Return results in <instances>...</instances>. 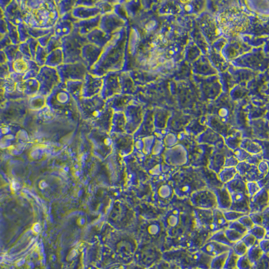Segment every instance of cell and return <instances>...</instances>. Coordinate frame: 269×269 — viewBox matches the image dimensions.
Segmentation results:
<instances>
[{
  "label": "cell",
  "instance_id": "obj_12",
  "mask_svg": "<svg viewBox=\"0 0 269 269\" xmlns=\"http://www.w3.org/2000/svg\"><path fill=\"white\" fill-rule=\"evenodd\" d=\"M226 157L228 156H225L222 153H214L209 158L208 165H207L208 169L217 175L223 169Z\"/></svg>",
  "mask_w": 269,
  "mask_h": 269
},
{
  "label": "cell",
  "instance_id": "obj_9",
  "mask_svg": "<svg viewBox=\"0 0 269 269\" xmlns=\"http://www.w3.org/2000/svg\"><path fill=\"white\" fill-rule=\"evenodd\" d=\"M213 191L215 195L217 208L222 212L229 210L232 204L231 196L225 184L221 187L213 190Z\"/></svg>",
  "mask_w": 269,
  "mask_h": 269
},
{
  "label": "cell",
  "instance_id": "obj_33",
  "mask_svg": "<svg viewBox=\"0 0 269 269\" xmlns=\"http://www.w3.org/2000/svg\"><path fill=\"white\" fill-rule=\"evenodd\" d=\"M233 155H234L233 156H234V157L238 160L239 162L245 161L246 160L248 159V158L251 156L249 153L246 152L243 149L238 148H238L234 149Z\"/></svg>",
  "mask_w": 269,
  "mask_h": 269
},
{
  "label": "cell",
  "instance_id": "obj_36",
  "mask_svg": "<svg viewBox=\"0 0 269 269\" xmlns=\"http://www.w3.org/2000/svg\"><path fill=\"white\" fill-rule=\"evenodd\" d=\"M257 169L262 175L266 176L267 174H269L268 161L263 160V161H260L257 165Z\"/></svg>",
  "mask_w": 269,
  "mask_h": 269
},
{
  "label": "cell",
  "instance_id": "obj_38",
  "mask_svg": "<svg viewBox=\"0 0 269 269\" xmlns=\"http://www.w3.org/2000/svg\"></svg>",
  "mask_w": 269,
  "mask_h": 269
},
{
  "label": "cell",
  "instance_id": "obj_14",
  "mask_svg": "<svg viewBox=\"0 0 269 269\" xmlns=\"http://www.w3.org/2000/svg\"><path fill=\"white\" fill-rule=\"evenodd\" d=\"M180 223V212L179 209H174L167 213L165 219V227L169 228L170 230L174 229L179 226Z\"/></svg>",
  "mask_w": 269,
  "mask_h": 269
},
{
  "label": "cell",
  "instance_id": "obj_5",
  "mask_svg": "<svg viewBox=\"0 0 269 269\" xmlns=\"http://www.w3.org/2000/svg\"><path fill=\"white\" fill-rule=\"evenodd\" d=\"M156 190L154 191L155 199L161 205H165L170 201L173 195V188L171 184L167 183V179L165 174L161 173L158 177H153Z\"/></svg>",
  "mask_w": 269,
  "mask_h": 269
},
{
  "label": "cell",
  "instance_id": "obj_27",
  "mask_svg": "<svg viewBox=\"0 0 269 269\" xmlns=\"http://www.w3.org/2000/svg\"><path fill=\"white\" fill-rule=\"evenodd\" d=\"M253 265L250 261L247 255L240 256L236 264V269H253Z\"/></svg>",
  "mask_w": 269,
  "mask_h": 269
},
{
  "label": "cell",
  "instance_id": "obj_34",
  "mask_svg": "<svg viewBox=\"0 0 269 269\" xmlns=\"http://www.w3.org/2000/svg\"><path fill=\"white\" fill-rule=\"evenodd\" d=\"M238 221L242 226L245 227L248 230H249L254 226V223H253L252 219H251L249 214H246V215L242 216Z\"/></svg>",
  "mask_w": 269,
  "mask_h": 269
},
{
  "label": "cell",
  "instance_id": "obj_23",
  "mask_svg": "<svg viewBox=\"0 0 269 269\" xmlns=\"http://www.w3.org/2000/svg\"><path fill=\"white\" fill-rule=\"evenodd\" d=\"M148 269H183L175 264L169 263L163 260L159 263H156L152 266L149 267Z\"/></svg>",
  "mask_w": 269,
  "mask_h": 269
},
{
  "label": "cell",
  "instance_id": "obj_17",
  "mask_svg": "<svg viewBox=\"0 0 269 269\" xmlns=\"http://www.w3.org/2000/svg\"><path fill=\"white\" fill-rule=\"evenodd\" d=\"M263 254L264 252L258 246V242L248 249L247 253H246L248 258L252 265L258 261Z\"/></svg>",
  "mask_w": 269,
  "mask_h": 269
},
{
  "label": "cell",
  "instance_id": "obj_3",
  "mask_svg": "<svg viewBox=\"0 0 269 269\" xmlns=\"http://www.w3.org/2000/svg\"><path fill=\"white\" fill-rule=\"evenodd\" d=\"M225 186L231 196L232 204L229 210L249 214L250 197L246 189V182L242 177L237 173Z\"/></svg>",
  "mask_w": 269,
  "mask_h": 269
},
{
  "label": "cell",
  "instance_id": "obj_32",
  "mask_svg": "<svg viewBox=\"0 0 269 269\" xmlns=\"http://www.w3.org/2000/svg\"><path fill=\"white\" fill-rule=\"evenodd\" d=\"M230 229L234 230L235 231L239 232L241 234L245 235L247 233L248 230L245 227L242 226L238 221H232L230 222L228 225V228Z\"/></svg>",
  "mask_w": 269,
  "mask_h": 269
},
{
  "label": "cell",
  "instance_id": "obj_20",
  "mask_svg": "<svg viewBox=\"0 0 269 269\" xmlns=\"http://www.w3.org/2000/svg\"><path fill=\"white\" fill-rule=\"evenodd\" d=\"M228 254V252H227L212 258V261H211L210 263V269H223V267H224L225 263H226Z\"/></svg>",
  "mask_w": 269,
  "mask_h": 269
},
{
  "label": "cell",
  "instance_id": "obj_28",
  "mask_svg": "<svg viewBox=\"0 0 269 269\" xmlns=\"http://www.w3.org/2000/svg\"><path fill=\"white\" fill-rule=\"evenodd\" d=\"M147 231L149 233V236L154 237L160 235L161 232V224L158 221H153L149 223L147 228Z\"/></svg>",
  "mask_w": 269,
  "mask_h": 269
},
{
  "label": "cell",
  "instance_id": "obj_1",
  "mask_svg": "<svg viewBox=\"0 0 269 269\" xmlns=\"http://www.w3.org/2000/svg\"><path fill=\"white\" fill-rule=\"evenodd\" d=\"M196 168H185L172 177L171 185L179 197H191L193 193L206 188L202 172H198Z\"/></svg>",
  "mask_w": 269,
  "mask_h": 269
},
{
  "label": "cell",
  "instance_id": "obj_4",
  "mask_svg": "<svg viewBox=\"0 0 269 269\" xmlns=\"http://www.w3.org/2000/svg\"><path fill=\"white\" fill-rule=\"evenodd\" d=\"M191 204L200 209H213L217 208V201L214 191L209 189L198 190L190 197Z\"/></svg>",
  "mask_w": 269,
  "mask_h": 269
},
{
  "label": "cell",
  "instance_id": "obj_19",
  "mask_svg": "<svg viewBox=\"0 0 269 269\" xmlns=\"http://www.w3.org/2000/svg\"><path fill=\"white\" fill-rule=\"evenodd\" d=\"M207 241H215V242H217L218 243L224 244V245L229 246L230 248H232L233 244L231 243L228 240V238H226L223 230L216 232L215 233H212V235H211L210 238Z\"/></svg>",
  "mask_w": 269,
  "mask_h": 269
},
{
  "label": "cell",
  "instance_id": "obj_15",
  "mask_svg": "<svg viewBox=\"0 0 269 269\" xmlns=\"http://www.w3.org/2000/svg\"><path fill=\"white\" fill-rule=\"evenodd\" d=\"M237 170L235 168H223L219 173L217 177L221 183L225 184L227 182L232 180L235 176L237 175Z\"/></svg>",
  "mask_w": 269,
  "mask_h": 269
},
{
  "label": "cell",
  "instance_id": "obj_22",
  "mask_svg": "<svg viewBox=\"0 0 269 269\" xmlns=\"http://www.w3.org/2000/svg\"><path fill=\"white\" fill-rule=\"evenodd\" d=\"M224 231L225 235H226V238L230 241L232 244H234L235 242H238L241 240L242 237L244 235L241 234L239 232L235 231L234 230L230 229V228H227V229L223 230Z\"/></svg>",
  "mask_w": 269,
  "mask_h": 269
},
{
  "label": "cell",
  "instance_id": "obj_13",
  "mask_svg": "<svg viewBox=\"0 0 269 269\" xmlns=\"http://www.w3.org/2000/svg\"><path fill=\"white\" fill-rule=\"evenodd\" d=\"M269 208L267 207L263 212L251 213L249 214L254 225L263 227L267 232L269 230Z\"/></svg>",
  "mask_w": 269,
  "mask_h": 269
},
{
  "label": "cell",
  "instance_id": "obj_21",
  "mask_svg": "<svg viewBox=\"0 0 269 269\" xmlns=\"http://www.w3.org/2000/svg\"><path fill=\"white\" fill-rule=\"evenodd\" d=\"M238 258L231 248L228 251V256H227L226 263H225L223 269H236V264Z\"/></svg>",
  "mask_w": 269,
  "mask_h": 269
},
{
  "label": "cell",
  "instance_id": "obj_8",
  "mask_svg": "<svg viewBox=\"0 0 269 269\" xmlns=\"http://www.w3.org/2000/svg\"><path fill=\"white\" fill-rule=\"evenodd\" d=\"M165 161L172 166H182L189 162V155L184 148H175L166 151Z\"/></svg>",
  "mask_w": 269,
  "mask_h": 269
},
{
  "label": "cell",
  "instance_id": "obj_37",
  "mask_svg": "<svg viewBox=\"0 0 269 269\" xmlns=\"http://www.w3.org/2000/svg\"><path fill=\"white\" fill-rule=\"evenodd\" d=\"M258 246L260 249L264 252V254H269V238H264L263 240L258 241Z\"/></svg>",
  "mask_w": 269,
  "mask_h": 269
},
{
  "label": "cell",
  "instance_id": "obj_10",
  "mask_svg": "<svg viewBox=\"0 0 269 269\" xmlns=\"http://www.w3.org/2000/svg\"><path fill=\"white\" fill-rule=\"evenodd\" d=\"M231 248L215 241H207L200 247V251L211 257L214 258L223 253L228 252Z\"/></svg>",
  "mask_w": 269,
  "mask_h": 269
},
{
  "label": "cell",
  "instance_id": "obj_6",
  "mask_svg": "<svg viewBox=\"0 0 269 269\" xmlns=\"http://www.w3.org/2000/svg\"><path fill=\"white\" fill-rule=\"evenodd\" d=\"M235 169L246 182H258L265 177L258 172L257 166L251 164L246 161L239 162Z\"/></svg>",
  "mask_w": 269,
  "mask_h": 269
},
{
  "label": "cell",
  "instance_id": "obj_2",
  "mask_svg": "<svg viewBox=\"0 0 269 269\" xmlns=\"http://www.w3.org/2000/svg\"><path fill=\"white\" fill-rule=\"evenodd\" d=\"M164 261L175 264L183 269H209L212 257L200 251L177 249L163 253Z\"/></svg>",
  "mask_w": 269,
  "mask_h": 269
},
{
  "label": "cell",
  "instance_id": "obj_30",
  "mask_svg": "<svg viewBox=\"0 0 269 269\" xmlns=\"http://www.w3.org/2000/svg\"><path fill=\"white\" fill-rule=\"evenodd\" d=\"M246 186L250 197H252L261 189L257 182H246Z\"/></svg>",
  "mask_w": 269,
  "mask_h": 269
},
{
  "label": "cell",
  "instance_id": "obj_31",
  "mask_svg": "<svg viewBox=\"0 0 269 269\" xmlns=\"http://www.w3.org/2000/svg\"><path fill=\"white\" fill-rule=\"evenodd\" d=\"M242 242L245 244L246 247L248 248V249L252 247V246L255 245V244H257L258 242V240H256V239L254 238L252 234L247 232L245 235L242 237V238L241 239Z\"/></svg>",
  "mask_w": 269,
  "mask_h": 269
},
{
  "label": "cell",
  "instance_id": "obj_25",
  "mask_svg": "<svg viewBox=\"0 0 269 269\" xmlns=\"http://www.w3.org/2000/svg\"><path fill=\"white\" fill-rule=\"evenodd\" d=\"M223 216L228 222H232V221H238L239 219L246 214L242 213L234 212V211L228 210L223 212Z\"/></svg>",
  "mask_w": 269,
  "mask_h": 269
},
{
  "label": "cell",
  "instance_id": "obj_29",
  "mask_svg": "<svg viewBox=\"0 0 269 269\" xmlns=\"http://www.w3.org/2000/svg\"><path fill=\"white\" fill-rule=\"evenodd\" d=\"M269 254H264L261 258L253 264V269H269Z\"/></svg>",
  "mask_w": 269,
  "mask_h": 269
},
{
  "label": "cell",
  "instance_id": "obj_24",
  "mask_svg": "<svg viewBox=\"0 0 269 269\" xmlns=\"http://www.w3.org/2000/svg\"><path fill=\"white\" fill-rule=\"evenodd\" d=\"M232 249L233 250V252H234L238 257L246 254L248 251V248L246 247L245 244L242 242V240L238 241V242L233 244V246H232Z\"/></svg>",
  "mask_w": 269,
  "mask_h": 269
},
{
  "label": "cell",
  "instance_id": "obj_11",
  "mask_svg": "<svg viewBox=\"0 0 269 269\" xmlns=\"http://www.w3.org/2000/svg\"><path fill=\"white\" fill-rule=\"evenodd\" d=\"M228 225L229 222L225 219L222 211L217 208L213 209V223L209 231L214 233L216 232L225 230L228 228Z\"/></svg>",
  "mask_w": 269,
  "mask_h": 269
},
{
  "label": "cell",
  "instance_id": "obj_7",
  "mask_svg": "<svg viewBox=\"0 0 269 269\" xmlns=\"http://www.w3.org/2000/svg\"><path fill=\"white\" fill-rule=\"evenodd\" d=\"M269 207V190L261 189L252 197H250V213L263 212Z\"/></svg>",
  "mask_w": 269,
  "mask_h": 269
},
{
  "label": "cell",
  "instance_id": "obj_26",
  "mask_svg": "<svg viewBox=\"0 0 269 269\" xmlns=\"http://www.w3.org/2000/svg\"><path fill=\"white\" fill-rule=\"evenodd\" d=\"M72 25L70 22H63L62 23L59 24L57 27L56 28L55 34L58 36H63L70 33L71 32Z\"/></svg>",
  "mask_w": 269,
  "mask_h": 269
},
{
  "label": "cell",
  "instance_id": "obj_18",
  "mask_svg": "<svg viewBox=\"0 0 269 269\" xmlns=\"http://www.w3.org/2000/svg\"><path fill=\"white\" fill-rule=\"evenodd\" d=\"M248 232L252 234L258 241L263 240L264 238H269V232H267L265 228L262 226L254 225V226L251 228Z\"/></svg>",
  "mask_w": 269,
  "mask_h": 269
},
{
  "label": "cell",
  "instance_id": "obj_35",
  "mask_svg": "<svg viewBox=\"0 0 269 269\" xmlns=\"http://www.w3.org/2000/svg\"><path fill=\"white\" fill-rule=\"evenodd\" d=\"M239 161L233 156H230L226 157L225 161L223 168H235L238 164Z\"/></svg>",
  "mask_w": 269,
  "mask_h": 269
},
{
  "label": "cell",
  "instance_id": "obj_16",
  "mask_svg": "<svg viewBox=\"0 0 269 269\" xmlns=\"http://www.w3.org/2000/svg\"><path fill=\"white\" fill-rule=\"evenodd\" d=\"M240 146L249 154L256 155L260 154L262 151L261 145L249 140H244Z\"/></svg>",
  "mask_w": 269,
  "mask_h": 269
}]
</instances>
